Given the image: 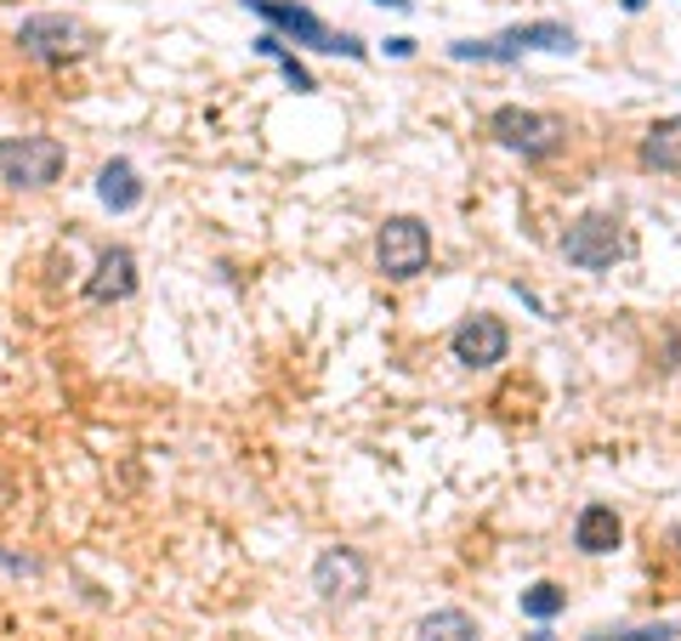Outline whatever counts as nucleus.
I'll use <instances>...</instances> for the list:
<instances>
[{
  "mask_svg": "<svg viewBox=\"0 0 681 641\" xmlns=\"http://www.w3.org/2000/svg\"><path fill=\"white\" fill-rule=\"evenodd\" d=\"M421 641H483L477 636V619L466 614V607H432V614L415 625Z\"/></svg>",
  "mask_w": 681,
  "mask_h": 641,
  "instance_id": "obj_13",
  "label": "nucleus"
},
{
  "mask_svg": "<svg viewBox=\"0 0 681 641\" xmlns=\"http://www.w3.org/2000/svg\"><path fill=\"white\" fill-rule=\"evenodd\" d=\"M381 7H392V12H409V7H415V0H381Z\"/></svg>",
  "mask_w": 681,
  "mask_h": 641,
  "instance_id": "obj_19",
  "label": "nucleus"
},
{
  "mask_svg": "<svg viewBox=\"0 0 681 641\" xmlns=\"http://www.w3.org/2000/svg\"><path fill=\"white\" fill-rule=\"evenodd\" d=\"M136 295V256L125 245H109L97 256V273L86 279V301H97V307H114V301Z\"/></svg>",
  "mask_w": 681,
  "mask_h": 641,
  "instance_id": "obj_9",
  "label": "nucleus"
},
{
  "mask_svg": "<svg viewBox=\"0 0 681 641\" xmlns=\"http://www.w3.org/2000/svg\"><path fill=\"white\" fill-rule=\"evenodd\" d=\"M143 199H148V182H143V171H136L131 159H109L97 171V205L109 216H131Z\"/></svg>",
  "mask_w": 681,
  "mask_h": 641,
  "instance_id": "obj_10",
  "label": "nucleus"
},
{
  "mask_svg": "<svg viewBox=\"0 0 681 641\" xmlns=\"http://www.w3.org/2000/svg\"><path fill=\"white\" fill-rule=\"evenodd\" d=\"M619 7H625V12H641V7H647V0H619Z\"/></svg>",
  "mask_w": 681,
  "mask_h": 641,
  "instance_id": "obj_20",
  "label": "nucleus"
},
{
  "mask_svg": "<svg viewBox=\"0 0 681 641\" xmlns=\"http://www.w3.org/2000/svg\"><path fill=\"white\" fill-rule=\"evenodd\" d=\"M375 267L387 279H421L432 267V227L421 216H387L381 233H375Z\"/></svg>",
  "mask_w": 681,
  "mask_h": 641,
  "instance_id": "obj_4",
  "label": "nucleus"
},
{
  "mask_svg": "<svg viewBox=\"0 0 681 641\" xmlns=\"http://www.w3.org/2000/svg\"><path fill=\"white\" fill-rule=\"evenodd\" d=\"M245 7H250L256 18H267V29H272V35H284L290 46L330 52V57H353V63L369 57L358 35H347V29H330L313 7H301V0H245Z\"/></svg>",
  "mask_w": 681,
  "mask_h": 641,
  "instance_id": "obj_1",
  "label": "nucleus"
},
{
  "mask_svg": "<svg viewBox=\"0 0 681 641\" xmlns=\"http://www.w3.org/2000/svg\"><path fill=\"white\" fill-rule=\"evenodd\" d=\"M387 57H398V63L415 57V41H409V35H392V41H387Z\"/></svg>",
  "mask_w": 681,
  "mask_h": 641,
  "instance_id": "obj_17",
  "label": "nucleus"
},
{
  "mask_svg": "<svg viewBox=\"0 0 681 641\" xmlns=\"http://www.w3.org/2000/svg\"><path fill=\"white\" fill-rule=\"evenodd\" d=\"M313 591L319 601L330 607H353L369 596V562L353 551V546H330L319 562H313Z\"/></svg>",
  "mask_w": 681,
  "mask_h": 641,
  "instance_id": "obj_7",
  "label": "nucleus"
},
{
  "mask_svg": "<svg viewBox=\"0 0 681 641\" xmlns=\"http://www.w3.org/2000/svg\"><path fill=\"white\" fill-rule=\"evenodd\" d=\"M625 250H630L625 245V222L607 216V211H585L562 233V256H568V267H579V273H607Z\"/></svg>",
  "mask_w": 681,
  "mask_h": 641,
  "instance_id": "obj_6",
  "label": "nucleus"
},
{
  "mask_svg": "<svg viewBox=\"0 0 681 641\" xmlns=\"http://www.w3.org/2000/svg\"><path fill=\"white\" fill-rule=\"evenodd\" d=\"M619 539H625V522H619V511H613V505H602V499H591L585 511L573 517V546L585 551V556L619 551Z\"/></svg>",
  "mask_w": 681,
  "mask_h": 641,
  "instance_id": "obj_11",
  "label": "nucleus"
},
{
  "mask_svg": "<svg viewBox=\"0 0 681 641\" xmlns=\"http://www.w3.org/2000/svg\"><path fill=\"white\" fill-rule=\"evenodd\" d=\"M636 159H641V171L681 177V114H670V120H654V125H647V137H641Z\"/></svg>",
  "mask_w": 681,
  "mask_h": 641,
  "instance_id": "obj_12",
  "label": "nucleus"
},
{
  "mask_svg": "<svg viewBox=\"0 0 681 641\" xmlns=\"http://www.w3.org/2000/svg\"><path fill=\"white\" fill-rule=\"evenodd\" d=\"M562 607H568V591L557 580H539V585L523 591V619H534V625H551Z\"/></svg>",
  "mask_w": 681,
  "mask_h": 641,
  "instance_id": "obj_15",
  "label": "nucleus"
},
{
  "mask_svg": "<svg viewBox=\"0 0 681 641\" xmlns=\"http://www.w3.org/2000/svg\"><path fill=\"white\" fill-rule=\"evenodd\" d=\"M585 641H681V619H659V625H619V630H591Z\"/></svg>",
  "mask_w": 681,
  "mask_h": 641,
  "instance_id": "obj_16",
  "label": "nucleus"
},
{
  "mask_svg": "<svg viewBox=\"0 0 681 641\" xmlns=\"http://www.w3.org/2000/svg\"><path fill=\"white\" fill-rule=\"evenodd\" d=\"M256 52L279 63V75H284V80H290V86H295L301 97H306V91H319L313 69H306V63H301V57L290 52V41H284V35H272V29H267V35H256Z\"/></svg>",
  "mask_w": 681,
  "mask_h": 641,
  "instance_id": "obj_14",
  "label": "nucleus"
},
{
  "mask_svg": "<svg viewBox=\"0 0 681 641\" xmlns=\"http://www.w3.org/2000/svg\"><path fill=\"white\" fill-rule=\"evenodd\" d=\"M449 352H455L460 369H494V363H505V352H511V329H505L494 313H471V318L455 329Z\"/></svg>",
  "mask_w": 681,
  "mask_h": 641,
  "instance_id": "obj_8",
  "label": "nucleus"
},
{
  "mask_svg": "<svg viewBox=\"0 0 681 641\" xmlns=\"http://www.w3.org/2000/svg\"><path fill=\"white\" fill-rule=\"evenodd\" d=\"M523 641H557V636H551V625H534V630H528Z\"/></svg>",
  "mask_w": 681,
  "mask_h": 641,
  "instance_id": "obj_18",
  "label": "nucleus"
},
{
  "mask_svg": "<svg viewBox=\"0 0 681 641\" xmlns=\"http://www.w3.org/2000/svg\"><path fill=\"white\" fill-rule=\"evenodd\" d=\"M68 165V148L57 137H0V182L18 188V193H41L63 177Z\"/></svg>",
  "mask_w": 681,
  "mask_h": 641,
  "instance_id": "obj_3",
  "label": "nucleus"
},
{
  "mask_svg": "<svg viewBox=\"0 0 681 641\" xmlns=\"http://www.w3.org/2000/svg\"><path fill=\"white\" fill-rule=\"evenodd\" d=\"M670 546H676V551H681V528H676V533H670Z\"/></svg>",
  "mask_w": 681,
  "mask_h": 641,
  "instance_id": "obj_21",
  "label": "nucleus"
},
{
  "mask_svg": "<svg viewBox=\"0 0 681 641\" xmlns=\"http://www.w3.org/2000/svg\"><path fill=\"white\" fill-rule=\"evenodd\" d=\"M489 137L505 154H523V159H551L568 137L562 114H545V109H523V103H505L489 114Z\"/></svg>",
  "mask_w": 681,
  "mask_h": 641,
  "instance_id": "obj_2",
  "label": "nucleus"
},
{
  "mask_svg": "<svg viewBox=\"0 0 681 641\" xmlns=\"http://www.w3.org/2000/svg\"><path fill=\"white\" fill-rule=\"evenodd\" d=\"M18 52L34 63H75L91 52V29L68 12H34L18 23Z\"/></svg>",
  "mask_w": 681,
  "mask_h": 641,
  "instance_id": "obj_5",
  "label": "nucleus"
}]
</instances>
